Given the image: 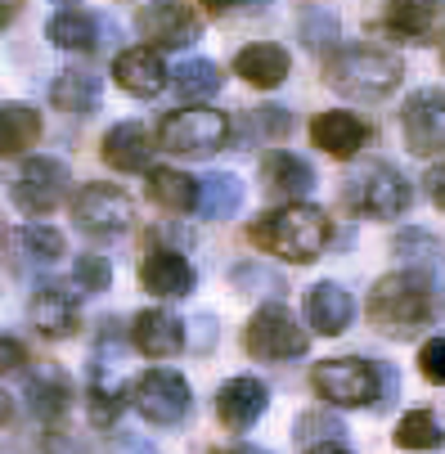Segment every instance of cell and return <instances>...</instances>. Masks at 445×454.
<instances>
[{
  "label": "cell",
  "mask_w": 445,
  "mask_h": 454,
  "mask_svg": "<svg viewBox=\"0 0 445 454\" xmlns=\"http://www.w3.org/2000/svg\"><path fill=\"white\" fill-rule=\"evenodd\" d=\"M342 436V423L329 419V414H306L297 419V441L310 450V445H324V441H338Z\"/></svg>",
  "instance_id": "8d00e7d4"
},
{
  "label": "cell",
  "mask_w": 445,
  "mask_h": 454,
  "mask_svg": "<svg viewBox=\"0 0 445 454\" xmlns=\"http://www.w3.org/2000/svg\"><path fill=\"white\" fill-rule=\"evenodd\" d=\"M310 387H315V396L338 410H360V405L383 410V364H373V360H355V356L320 360L310 369Z\"/></svg>",
  "instance_id": "277c9868"
},
{
  "label": "cell",
  "mask_w": 445,
  "mask_h": 454,
  "mask_svg": "<svg viewBox=\"0 0 445 454\" xmlns=\"http://www.w3.org/2000/svg\"><path fill=\"white\" fill-rule=\"evenodd\" d=\"M392 247L405 262V270H418V275H436L441 270V243L427 230H401Z\"/></svg>",
  "instance_id": "4dcf8cb0"
},
{
  "label": "cell",
  "mask_w": 445,
  "mask_h": 454,
  "mask_svg": "<svg viewBox=\"0 0 445 454\" xmlns=\"http://www.w3.org/2000/svg\"><path fill=\"white\" fill-rule=\"evenodd\" d=\"M436 315H441V293H436L432 275H418V270L383 275L369 293V319L387 338H414Z\"/></svg>",
  "instance_id": "7a4b0ae2"
},
{
  "label": "cell",
  "mask_w": 445,
  "mask_h": 454,
  "mask_svg": "<svg viewBox=\"0 0 445 454\" xmlns=\"http://www.w3.org/2000/svg\"><path fill=\"white\" fill-rule=\"evenodd\" d=\"M306 454H351V450H347L342 441H324V445H310Z\"/></svg>",
  "instance_id": "ee69618b"
},
{
  "label": "cell",
  "mask_w": 445,
  "mask_h": 454,
  "mask_svg": "<svg viewBox=\"0 0 445 454\" xmlns=\"http://www.w3.org/2000/svg\"><path fill=\"white\" fill-rule=\"evenodd\" d=\"M104 162L113 171H149V158H153V136L144 131L140 121H117L113 131L104 136L99 145Z\"/></svg>",
  "instance_id": "7402d4cb"
},
{
  "label": "cell",
  "mask_w": 445,
  "mask_h": 454,
  "mask_svg": "<svg viewBox=\"0 0 445 454\" xmlns=\"http://www.w3.org/2000/svg\"><path fill=\"white\" fill-rule=\"evenodd\" d=\"M45 36H50L59 50L90 54V50L99 45V23H95V14H86V10H63V14H54V19H50Z\"/></svg>",
  "instance_id": "f1b7e54d"
},
{
  "label": "cell",
  "mask_w": 445,
  "mask_h": 454,
  "mask_svg": "<svg viewBox=\"0 0 445 454\" xmlns=\"http://www.w3.org/2000/svg\"><path fill=\"white\" fill-rule=\"evenodd\" d=\"M427 193H432L436 207H445V162H436V167L427 171Z\"/></svg>",
  "instance_id": "b9f144b4"
},
{
  "label": "cell",
  "mask_w": 445,
  "mask_h": 454,
  "mask_svg": "<svg viewBox=\"0 0 445 454\" xmlns=\"http://www.w3.org/2000/svg\"><path fill=\"white\" fill-rule=\"evenodd\" d=\"M131 405L140 410L144 423L176 427V423L189 419V410H194V392H189V382L176 369H149L131 387Z\"/></svg>",
  "instance_id": "ba28073f"
},
{
  "label": "cell",
  "mask_w": 445,
  "mask_h": 454,
  "mask_svg": "<svg viewBox=\"0 0 445 454\" xmlns=\"http://www.w3.org/2000/svg\"><path fill=\"white\" fill-rule=\"evenodd\" d=\"M383 23L414 45H436L445 41V0H387Z\"/></svg>",
  "instance_id": "5bb4252c"
},
{
  "label": "cell",
  "mask_w": 445,
  "mask_h": 454,
  "mask_svg": "<svg viewBox=\"0 0 445 454\" xmlns=\"http://www.w3.org/2000/svg\"><path fill=\"white\" fill-rule=\"evenodd\" d=\"M27 364V347L19 338H5L0 333V373H19Z\"/></svg>",
  "instance_id": "ab89813d"
},
{
  "label": "cell",
  "mask_w": 445,
  "mask_h": 454,
  "mask_svg": "<svg viewBox=\"0 0 445 454\" xmlns=\"http://www.w3.org/2000/svg\"><path fill=\"white\" fill-rule=\"evenodd\" d=\"M27 315H32V329L41 338H73L77 333V319H82V301L68 284H59V279H45L36 284L32 301H27Z\"/></svg>",
  "instance_id": "4fadbf2b"
},
{
  "label": "cell",
  "mask_w": 445,
  "mask_h": 454,
  "mask_svg": "<svg viewBox=\"0 0 445 454\" xmlns=\"http://www.w3.org/2000/svg\"><path fill=\"white\" fill-rule=\"evenodd\" d=\"M301 41H306V50H315V54H333L338 50V19L329 14V10H306L301 14Z\"/></svg>",
  "instance_id": "e575fe53"
},
{
  "label": "cell",
  "mask_w": 445,
  "mask_h": 454,
  "mask_svg": "<svg viewBox=\"0 0 445 454\" xmlns=\"http://www.w3.org/2000/svg\"><path fill=\"white\" fill-rule=\"evenodd\" d=\"M401 131H405L410 153H418V158L441 153L445 149V90H436V86L414 90L401 108Z\"/></svg>",
  "instance_id": "8fae6325"
},
{
  "label": "cell",
  "mask_w": 445,
  "mask_h": 454,
  "mask_svg": "<svg viewBox=\"0 0 445 454\" xmlns=\"http://www.w3.org/2000/svg\"><path fill=\"white\" fill-rule=\"evenodd\" d=\"M207 454H266V450H252V445H234V450H207Z\"/></svg>",
  "instance_id": "bcb514c9"
},
{
  "label": "cell",
  "mask_w": 445,
  "mask_h": 454,
  "mask_svg": "<svg viewBox=\"0 0 445 454\" xmlns=\"http://www.w3.org/2000/svg\"><path fill=\"white\" fill-rule=\"evenodd\" d=\"M136 27L158 50H184L203 36V19L189 10L184 0H153V5H144L136 14Z\"/></svg>",
  "instance_id": "7c38bea8"
},
{
  "label": "cell",
  "mask_w": 445,
  "mask_h": 454,
  "mask_svg": "<svg viewBox=\"0 0 445 454\" xmlns=\"http://www.w3.org/2000/svg\"><path fill=\"white\" fill-rule=\"evenodd\" d=\"M113 77H117V86H121L126 95H136V99H153V95H162V90H167V82H171L162 54H158V50H149V45L121 50V54H117V63H113Z\"/></svg>",
  "instance_id": "2e32d148"
},
{
  "label": "cell",
  "mask_w": 445,
  "mask_h": 454,
  "mask_svg": "<svg viewBox=\"0 0 445 454\" xmlns=\"http://www.w3.org/2000/svg\"><path fill=\"white\" fill-rule=\"evenodd\" d=\"M243 207V180L230 171H216L199 184V216L207 221H230Z\"/></svg>",
  "instance_id": "83f0119b"
},
{
  "label": "cell",
  "mask_w": 445,
  "mask_h": 454,
  "mask_svg": "<svg viewBox=\"0 0 445 454\" xmlns=\"http://www.w3.org/2000/svg\"><path fill=\"white\" fill-rule=\"evenodd\" d=\"M252 131L279 140V136L293 131V117H288V108H275V104H270V108H257V117H252Z\"/></svg>",
  "instance_id": "74e56055"
},
{
  "label": "cell",
  "mask_w": 445,
  "mask_h": 454,
  "mask_svg": "<svg viewBox=\"0 0 445 454\" xmlns=\"http://www.w3.org/2000/svg\"><path fill=\"white\" fill-rule=\"evenodd\" d=\"M401 450H436L441 445V427H436V419L427 414V410H414V414H405L401 423H396V436H392Z\"/></svg>",
  "instance_id": "836d02e7"
},
{
  "label": "cell",
  "mask_w": 445,
  "mask_h": 454,
  "mask_svg": "<svg viewBox=\"0 0 445 454\" xmlns=\"http://www.w3.org/2000/svg\"><path fill=\"white\" fill-rule=\"evenodd\" d=\"M418 369H423V378H427V382L445 387V338L423 342V351H418Z\"/></svg>",
  "instance_id": "f35d334b"
},
{
  "label": "cell",
  "mask_w": 445,
  "mask_h": 454,
  "mask_svg": "<svg viewBox=\"0 0 445 454\" xmlns=\"http://www.w3.org/2000/svg\"><path fill=\"white\" fill-rule=\"evenodd\" d=\"M234 73L247 86H257V90H275L288 77V50L270 45V41H257V45H247V50L234 54Z\"/></svg>",
  "instance_id": "603a6c76"
},
{
  "label": "cell",
  "mask_w": 445,
  "mask_h": 454,
  "mask_svg": "<svg viewBox=\"0 0 445 454\" xmlns=\"http://www.w3.org/2000/svg\"><path fill=\"white\" fill-rule=\"evenodd\" d=\"M351 315H355V301H351V293H347L342 284H329V279H324V284H315V288L306 293V319H310L315 333H324V338L347 333Z\"/></svg>",
  "instance_id": "44dd1931"
},
{
  "label": "cell",
  "mask_w": 445,
  "mask_h": 454,
  "mask_svg": "<svg viewBox=\"0 0 445 454\" xmlns=\"http://www.w3.org/2000/svg\"><path fill=\"white\" fill-rule=\"evenodd\" d=\"M270 410V387L262 378H230L221 392H216V419L230 427V432H247L262 414Z\"/></svg>",
  "instance_id": "9a60e30c"
},
{
  "label": "cell",
  "mask_w": 445,
  "mask_h": 454,
  "mask_svg": "<svg viewBox=\"0 0 445 454\" xmlns=\"http://www.w3.org/2000/svg\"><path fill=\"white\" fill-rule=\"evenodd\" d=\"M41 140V113L32 104H0V158H19Z\"/></svg>",
  "instance_id": "484cf974"
},
{
  "label": "cell",
  "mask_w": 445,
  "mask_h": 454,
  "mask_svg": "<svg viewBox=\"0 0 445 454\" xmlns=\"http://www.w3.org/2000/svg\"><path fill=\"white\" fill-rule=\"evenodd\" d=\"M158 145L180 158H207L230 145V117L216 108H176L158 126Z\"/></svg>",
  "instance_id": "8992f818"
},
{
  "label": "cell",
  "mask_w": 445,
  "mask_h": 454,
  "mask_svg": "<svg viewBox=\"0 0 445 454\" xmlns=\"http://www.w3.org/2000/svg\"><path fill=\"white\" fill-rule=\"evenodd\" d=\"M50 104L59 113H73V117H90L99 108V77L82 73V68H63L50 82Z\"/></svg>",
  "instance_id": "cb8c5ba5"
},
{
  "label": "cell",
  "mask_w": 445,
  "mask_h": 454,
  "mask_svg": "<svg viewBox=\"0 0 445 454\" xmlns=\"http://www.w3.org/2000/svg\"><path fill=\"white\" fill-rule=\"evenodd\" d=\"M306 342H310L306 329L293 319V310L279 306V301L257 306V315H252V319H247V329H243V347H247V356L270 360V364L306 356Z\"/></svg>",
  "instance_id": "52a82bcc"
},
{
  "label": "cell",
  "mask_w": 445,
  "mask_h": 454,
  "mask_svg": "<svg viewBox=\"0 0 445 454\" xmlns=\"http://www.w3.org/2000/svg\"><path fill=\"white\" fill-rule=\"evenodd\" d=\"M310 140H315V149H324L329 158L347 162V158H355V153L364 149L369 126H364V117H360V113L329 108V113H320V117L310 121Z\"/></svg>",
  "instance_id": "e0dca14e"
},
{
  "label": "cell",
  "mask_w": 445,
  "mask_h": 454,
  "mask_svg": "<svg viewBox=\"0 0 445 454\" xmlns=\"http://www.w3.org/2000/svg\"><path fill=\"white\" fill-rule=\"evenodd\" d=\"M247 243L279 256V262L310 266L329 247V216L315 203H284L275 212H262L247 225Z\"/></svg>",
  "instance_id": "6da1fadb"
},
{
  "label": "cell",
  "mask_w": 445,
  "mask_h": 454,
  "mask_svg": "<svg viewBox=\"0 0 445 454\" xmlns=\"http://www.w3.org/2000/svg\"><path fill=\"white\" fill-rule=\"evenodd\" d=\"M10 419H14V401H10L5 392H0V427H5Z\"/></svg>",
  "instance_id": "f6af8a7d"
},
{
  "label": "cell",
  "mask_w": 445,
  "mask_h": 454,
  "mask_svg": "<svg viewBox=\"0 0 445 454\" xmlns=\"http://www.w3.org/2000/svg\"><path fill=\"white\" fill-rule=\"evenodd\" d=\"M73 279H77V288H82V293H104V288L113 284V266H108V256H99V252H82V256H77Z\"/></svg>",
  "instance_id": "d590c367"
},
{
  "label": "cell",
  "mask_w": 445,
  "mask_h": 454,
  "mask_svg": "<svg viewBox=\"0 0 445 454\" xmlns=\"http://www.w3.org/2000/svg\"><path fill=\"white\" fill-rule=\"evenodd\" d=\"M199 5H203L207 14L225 19V14H234V10H243V5H257V10H262V0H199Z\"/></svg>",
  "instance_id": "60d3db41"
},
{
  "label": "cell",
  "mask_w": 445,
  "mask_h": 454,
  "mask_svg": "<svg viewBox=\"0 0 445 454\" xmlns=\"http://www.w3.org/2000/svg\"><path fill=\"white\" fill-rule=\"evenodd\" d=\"M121 405H126L121 387H117V382H108V373L95 364V369H90V387H86V410H90V423H95V427H113V423H117V414H121Z\"/></svg>",
  "instance_id": "1f68e13d"
},
{
  "label": "cell",
  "mask_w": 445,
  "mask_h": 454,
  "mask_svg": "<svg viewBox=\"0 0 445 454\" xmlns=\"http://www.w3.org/2000/svg\"><path fill=\"white\" fill-rule=\"evenodd\" d=\"M73 176L68 167H63L59 158H27L19 180H14V207L27 212V216H50L59 203H63V193H68Z\"/></svg>",
  "instance_id": "9c48e42d"
},
{
  "label": "cell",
  "mask_w": 445,
  "mask_h": 454,
  "mask_svg": "<svg viewBox=\"0 0 445 454\" xmlns=\"http://www.w3.org/2000/svg\"><path fill=\"white\" fill-rule=\"evenodd\" d=\"M19 247L27 252V262H41V266H50V262H59L63 252H68V243H63V234L54 230V225H23L19 230Z\"/></svg>",
  "instance_id": "d6a6232c"
},
{
  "label": "cell",
  "mask_w": 445,
  "mask_h": 454,
  "mask_svg": "<svg viewBox=\"0 0 445 454\" xmlns=\"http://www.w3.org/2000/svg\"><path fill=\"white\" fill-rule=\"evenodd\" d=\"M23 396H27V410H32L41 423H59L63 414L73 410V401H77V392H73V378L63 373L59 364H36V369L27 373Z\"/></svg>",
  "instance_id": "ac0fdd59"
},
{
  "label": "cell",
  "mask_w": 445,
  "mask_h": 454,
  "mask_svg": "<svg viewBox=\"0 0 445 454\" xmlns=\"http://www.w3.org/2000/svg\"><path fill=\"white\" fill-rule=\"evenodd\" d=\"M405 77V63L387 50H373V45H342L329 54V68H324V82L333 90H342L347 99H387Z\"/></svg>",
  "instance_id": "3957f363"
},
{
  "label": "cell",
  "mask_w": 445,
  "mask_h": 454,
  "mask_svg": "<svg viewBox=\"0 0 445 454\" xmlns=\"http://www.w3.org/2000/svg\"><path fill=\"white\" fill-rule=\"evenodd\" d=\"M131 342L149 360H171L184 347V324L171 310H140L136 324H131Z\"/></svg>",
  "instance_id": "ffe728a7"
},
{
  "label": "cell",
  "mask_w": 445,
  "mask_h": 454,
  "mask_svg": "<svg viewBox=\"0 0 445 454\" xmlns=\"http://www.w3.org/2000/svg\"><path fill=\"white\" fill-rule=\"evenodd\" d=\"M262 180H266V189L270 193H279V199H301V193H310V184H315V171H310V162L306 158H297V153H288V149H279V153H270L266 162H262Z\"/></svg>",
  "instance_id": "d4e9b609"
},
{
  "label": "cell",
  "mask_w": 445,
  "mask_h": 454,
  "mask_svg": "<svg viewBox=\"0 0 445 454\" xmlns=\"http://www.w3.org/2000/svg\"><path fill=\"white\" fill-rule=\"evenodd\" d=\"M149 199L167 212H194L199 207V180L171 171V167H153L149 171Z\"/></svg>",
  "instance_id": "4316f807"
},
{
  "label": "cell",
  "mask_w": 445,
  "mask_h": 454,
  "mask_svg": "<svg viewBox=\"0 0 445 454\" xmlns=\"http://www.w3.org/2000/svg\"><path fill=\"white\" fill-rule=\"evenodd\" d=\"M342 203H347L355 216L392 221V216L410 212L414 189H410V180H405L396 167H387V162H369V167H360V171L342 184Z\"/></svg>",
  "instance_id": "5b68a950"
},
{
  "label": "cell",
  "mask_w": 445,
  "mask_h": 454,
  "mask_svg": "<svg viewBox=\"0 0 445 454\" xmlns=\"http://www.w3.org/2000/svg\"><path fill=\"white\" fill-rule=\"evenodd\" d=\"M19 10H23V0H0V32L19 19Z\"/></svg>",
  "instance_id": "7bdbcfd3"
},
{
  "label": "cell",
  "mask_w": 445,
  "mask_h": 454,
  "mask_svg": "<svg viewBox=\"0 0 445 454\" xmlns=\"http://www.w3.org/2000/svg\"><path fill=\"white\" fill-rule=\"evenodd\" d=\"M136 207L131 199H126L121 189L113 184H82L77 199H73V221L77 230L95 234V239H108V234H121L126 225H131Z\"/></svg>",
  "instance_id": "30bf717a"
},
{
  "label": "cell",
  "mask_w": 445,
  "mask_h": 454,
  "mask_svg": "<svg viewBox=\"0 0 445 454\" xmlns=\"http://www.w3.org/2000/svg\"><path fill=\"white\" fill-rule=\"evenodd\" d=\"M140 284H144L153 297H184V293H194L199 275H194V266H189L184 252L149 247L144 262H140Z\"/></svg>",
  "instance_id": "d6986e66"
},
{
  "label": "cell",
  "mask_w": 445,
  "mask_h": 454,
  "mask_svg": "<svg viewBox=\"0 0 445 454\" xmlns=\"http://www.w3.org/2000/svg\"><path fill=\"white\" fill-rule=\"evenodd\" d=\"M221 82H225V73L216 68V63H207V59H189V63H180V68L171 73L167 86H176L180 99H207V95L221 90Z\"/></svg>",
  "instance_id": "f546056e"
}]
</instances>
